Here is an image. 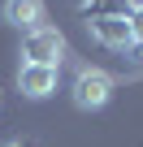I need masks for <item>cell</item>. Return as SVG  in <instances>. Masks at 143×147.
I'll list each match as a JSON object with an SVG mask.
<instances>
[{
  "label": "cell",
  "mask_w": 143,
  "mask_h": 147,
  "mask_svg": "<svg viewBox=\"0 0 143 147\" xmlns=\"http://www.w3.org/2000/svg\"><path fill=\"white\" fill-rule=\"evenodd\" d=\"M5 22L9 26H18V30H39L43 26V0H5Z\"/></svg>",
  "instance_id": "5"
},
{
  "label": "cell",
  "mask_w": 143,
  "mask_h": 147,
  "mask_svg": "<svg viewBox=\"0 0 143 147\" xmlns=\"http://www.w3.org/2000/svg\"><path fill=\"white\" fill-rule=\"evenodd\" d=\"M126 26H130V43L143 48V5H130L126 9Z\"/></svg>",
  "instance_id": "6"
},
{
  "label": "cell",
  "mask_w": 143,
  "mask_h": 147,
  "mask_svg": "<svg viewBox=\"0 0 143 147\" xmlns=\"http://www.w3.org/2000/svg\"><path fill=\"white\" fill-rule=\"evenodd\" d=\"M9 147H22V143H9Z\"/></svg>",
  "instance_id": "7"
},
{
  "label": "cell",
  "mask_w": 143,
  "mask_h": 147,
  "mask_svg": "<svg viewBox=\"0 0 143 147\" xmlns=\"http://www.w3.org/2000/svg\"><path fill=\"white\" fill-rule=\"evenodd\" d=\"M18 91L26 100H48L56 91V69L52 65H22L18 69Z\"/></svg>",
  "instance_id": "3"
},
{
  "label": "cell",
  "mask_w": 143,
  "mask_h": 147,
  "mask_svg": "<svg viewBox=\"0 0 143 147\" xmlns=\"http://www.w3.org/2000/svg\"><path fill=\"white\" fill-rule=\"evenodd\" d=\"M69 95H74V104H78L83 113H100V108L113 100V78H108L104 69H91V65H87V69H78Z\"/></svg>",
  "instance_id": "1"
},
{
  "label": "cell",
  "mask_w": 143,
  "mask_h": 147,
  "mask_svg": "<svg viewBox=\"0 0 143 147\" xmlns=\"http://www.w3.org/2000/svg\"><path fill=\"white\" fill-rule=\"evenodd\" d=\"M91 35H96L104 48H113V52H121V48L130 43V26H126L121 13H100V18H91Z\"/></svg>",
  "instance_id": "4"
},
{
  "label": "cell",
  "mask_w": 143,
  "mask_h": 147,
  "mask_svg": "<svg viewBox=\"0 0 143 147\" xmlns=\"http://www.w3.org/2000/svg\"><path fill=\"white\" fill-rule=\"evenodd\" d=\"M61 52H65V35L56 30V26H39V30H30L26 35V43H22V56H26V65H61Z\"/></svg>",
  "instance_id": "2"
}]
</instances>
